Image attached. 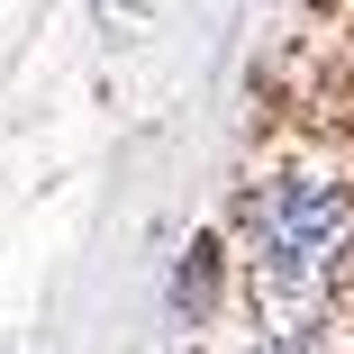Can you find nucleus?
Here are the masks:
<instances>
[{"label": "nucleus", "instance_id": "obj_2", "mask_svg": "<svg viewBox=\"0 0 354 354\" xmlns=\"http://www.w3.org/2000/svg\"><path fill=\"white\" fill-rule=\"evenodd\" d=\"M254 354H336V345H327V327H281V336H263Z\"/></svg>", "mask_w": 354, "mask_h": 354}, {"label": "nucleus", "instance_id": "obj_1", "mask_svg": "<svg viewBox=\"0 0 354 354\" xmlns=\"http://www.w3.org/2000/svg\"><path fill=\"white\" fill-rule=\"evenodd\" d=\"M336 236H345V182H327V173H272L245 200L254 281H263L272 300L309 291V281L327 272V254H336Z\"/></svg>", "mask_w": 354, "mask_h": 354}]
</instances>
